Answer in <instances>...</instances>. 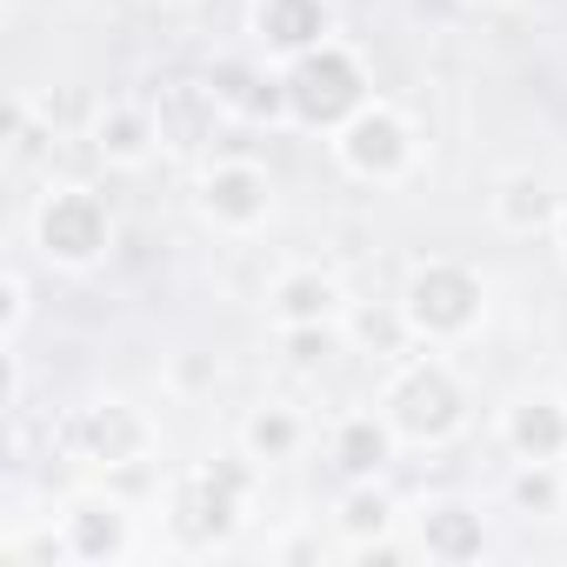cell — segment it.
<instances>
[{"mask_svg":"<svg viewBox=\"0 0 567 567\" xmlns=\"http://www.w3.org/2000/svg\"><path fill=\"white\" fill-rule=\"evenodd\" d=\"M501 447L514 461H567V394H514L501 408Z\"/></svg>","mask_w":567,"mask_h":567,"instance_id":"9a60e30c","label":"cell"},{"mask_svg":"<svg viewBox=\"0 0 567 567\" xmlns=\"http://www.w3.org/2000/svg\"><path fill=\"white\" fill-rule=\"evenodd\" d=\"M61 441H68L87 467L127 474V467H141V461L154 454L161 427H154V414H147L141 401H127V394H94L87 408H74V414H68Z\"/></svg>","mask_w":567,"mask_h":567,"instance_id":"52a82bcc","label":"cell"},{"mask_svg":"<svg viewBox=\"0 0 567 567\" xmlns=\"http://www.w3.org/2000/svg\"><path fill=\"white\" fill-rule=\"evenodd\" d=\"M61 547H68V567H121L134 560L141 534H134V514L107 494H74L61 507Z\"/></svg>","mask_w":567,"mask_h":567,"instance_id":"30bf717a","label":"cell"},{"mask_svg":"<svg viewBox=\"0 0 567 567\" xmlns=\"http://www.w3.org/2000/svg\"><path fill=\"white\" fill-rule=\"evenodd\" d=\"M507 507L527 514V520L567 514V461H514V474H507Z\"/></svg>","mask_w":567,"mask_h":567,"instance_id":"ffe728a7","label":"cell"},{"mask_svg":"<svg viewBox=\"0 0 567 567\" xmlns=\"http://www.w3.org/2000/svg\"><path fill=\"white\" fill-rule=\"evenodd\" d=\"M348 328H354V334H361L368 348H388V354L414 341V334H408V321H401V301H394L388 315H368V308H348Z\"/></svg>","mask_w":567,"mask_h":567,"instance_id":"cb8c5ba5","label":"cell"},{"mask_svg":"<svg viewBox=\"0 0 567 567\" xmlns=\"http://www.w3.org/2000/svg\"><path fill=\"white\" fill-rule=\"evenodd\" d=\"M348 348V321H328V328H280V354L301 374H321L334 354Z\"/></svg>","mask_w":567,"mask_h":567,"instance_id":"44dd1931","label":"cell"},{"mask_svg":"<svg viewBox=\"0 0 567 567\" xmlns=\"http://www.w3.org/2000/svg\"><path fill=\"white\" fill-rule=\"evenodd\" d=\"M274 554H280V560H321V540H315V534H288Z\"/></svg>","mask_w":567,"mask_h":567,"instance_id":"484cf974","label":"cell"},{"mask_svg":"<svg viewBox=\"0 0 567 567\" xmlns=\"http://www.w3.org/2000/svg\"><path fill=\"white\" fill-rule=\"evenodd\" d=\"M114 240H121V220H114V200L94 181H48L28 207V247L54 274L107 267Z\"/></svg>","mask_w":567,"mask_h":567,"instance_id":"7a4b0ae2","label":"cell"},{"mask_svg":"<svg viewBox=\"0 0 567 567\" xmlns=\"http://www.w3.org/2000/svg\"><path fill=\"white\" fill-rule=\"evenodd\" d=\"M560 394H567V374H560Z\"/></svg>","mask_w":567,"mask_h":567,"instance_id":"f546056e","label":"cell"},{"mask_svg":"<svg viewBox=\"0 0 567 567\" xmlns=\"http://www.w3.org/2000/svg\"><path fill=\"white\" fill-rule=\"evenodd\" d=\"M147 8H187V0H147Z\"/></svg>","mask_w":567,"mask_h":567,"instance_id":"f1b7e54d","label":"cell"},{"mask_svg":"<svg viewBox=\"0 0 567 567\" xmlns=\"http://www.w3.org/2000/svg\"><path fill=\"white\" fill-rule=\"evenodd\" d=\"M154 114H161L167 147H194V141H207V134L220 127L227 107L214 101L207 81H167V87H154Z\"/></svg>","mask_w":567,"mask_h":567,"instance_id":"d6986e66","label":"cell"},{"mask_svg":"<svg viewBox=\"0 0 567 567\" xmlns=\"http://www.w3.org/2000/svg\"><path fill=\"white\" fill-rule=\"evenodd\" d=\"M328 461L341 481H388V467L401 461V434L381 408H348L328 434Z\"/></svg>","mask_w":567,"mask_h":567,"instance_id":"5bb4252c","label":"cell"},{"mask_svg":"<svg viewBox=\"0 0 567 567\" xmlns=\"http://www.w3.org/2000/svg\"><path fill=\"white\" fill-rule=\"evenodd\" d=\"M467 8H520V0H467Z\"/></svg>","mask_w":567,"mask_h":567,"instance_id":"83f0119b","label":"cell"},{"mask_svg":"<svg viewBox=\"0 0 567 567\" xmlns=\"http://www.w3.org/2000/svg\"><path fill=\"white\" fill-rule=\"evenodd\" d=\"M280 81H288V121L301 134H321V141L341 134L374 101V74H368L361 48H348L341 34L321 41V48H308L301 61H288V68H280Z\"/></svg>","mask_w":567,"mask_h":567,"instance_id":"5b68a950","label":"cell"},{"mask_svg":"<svg viewBox=\"0 0 567 567\" xmlns=\"http://www.w3.org/2000/svg\"><path fill=\"white\" fill-rule=\"evenodd\" d=\"M254 481H260V467L240 447L234 454H214V461H194L187 474L167 481V534L187 554H220L240 534V520H247Z\"/></svg>","mask_w":567,"mask_h":567,"instance_id":"277c9868","label":"cell"},{"mask_svg":"<svg viewBox=\"0 0 567 567\" xmlns=\"http://www.w3.org/2000/svg\"><path fill=\"white\" fill-rule=\"evenodd\" d=\"M487 220H494L501 234H514V240L554 234V220H560V194H554L547 174H534V167H507V174L494 181V194H487Z\"/></svg>","mask_w":567,"mask_h":567,"instance_id":"2e32d148","label":"cell"},{"mask_svg":"<svg viewBox=\"0 0 567 567\" xmlns=\"http://www.w3.org/2000/svg\"><path fill=\"white\" fill-rule=\"evenodd\" d=\"M354 554V567H394V560H421L414 554V540H401V534H381V540H368V547H348Z\"/></svg>","mask_w":567,"mask_h":567,"instance_id":"d4e9b609","label":"cell"},{"mask_svg":"<svg viewBox=\"0 0 567 567\" xmlns=\"http://www.w3.org/2000/svg\"><path fill=\"white\" fill-rule=\"evenodd\" d=\"M374 408L394 421L401 447H447L461 441L474 401H467V381L461 368L447 361V348H421V354H401L374 394Z\"/></svg>","mask_w":567,"mask_h":567,"instance_id":"6da1fadb","label":"cell"},{"mask_svg":"<svg viewBox=\"0 0 567 567\" xmlns=\"http://www.w3.org/2000/svg\"><path fill=\"white\" fill-rule=\"evenodd\" d=\"M274 200H280L274 194V174L260 161H247V154H220V161H207L194 174V214L214 234H227V240L260 234L274 220Z\"/></svg>","mask_w":567,"mask_h":567,"instance_id":"ba28073f","label":"cell"},{"mask_svg":"<svg viewBox=\"0 0 567 567\" xmlns=\"http://www.w3.org/2000/svg\"><path fill=\"white\" fill-rule=\"evenodd\" d=\"M554 254H560V267H567V200H560V220H554Z\"/></svg>","mask_w":567,"mask_h":567,"instance_id":"4316f807","label":"cell"},{"mask_svg":"<svg viewBox=\"0 0 567 567\" xmlns=\"http://www.w3.org/2000/svg\"><path fill=\"white\" fill-rule=\"evenodd\" d=\"M301 447H308L301 408H288V401H260V408H247V421H240V454H247L260 474L301 461Z\"/></svg>","mask_w":567,"mask_h":567,"instance_id":"e0dca14e","label":"cell"},{"mask_svg":"<svg viewBox=\"0 0 567 567\" xmlns=\"http://www.w3.org/2000/svg\"><path fill=\"white\" fill-rule=\"evenodd\" d=\"M341 14H334V0H247V34H254V54L274 61V68H288L301 61L308 48L334 41Z\"/></svg>","mask_w":567,"mask_h":567,"instance_id":"8fae6325","label":"cell"},{"mask_svg":"<svg viewBox=\"0 0 567 567\" xmlns=\"http://www.w3.org/2000/svg\"><path fill=\"white\" fill-rule=\"evenodd\" d=\"M28 321H34V280H28V267H8L0 274V341L21 348Z\"/></svg>","mask_w":567,"mask_h":567,"instance_id":"7402d4cb","label":"cell"},{"mask_svg":"<svg viewBox=\"0 0 567 567\" xmlns=\"http://www.w3.org/2000/svg\"><path fill=\"white\" fill-rule=\"evenodd\" d=\"M408 540H414V554H421L427 567H474V560H487V547H494L487 514H481L474 501H461V494L421 501V507L408 514Z\"/></svg>","mask_w":567,"mask_h":567,"instance_id":"9c48e42d","label":"cell"},{"mask_svg":"<svg viewBox=\"0 0 567 567\" xmlns=\"http://www.w3.org/2000/svg\"><path fill=\"white\" fill-rule=\"evenodd\" d=\"M401 520H408V507H401V494H394L388 481H341L334 527H341L348 547H368V540H381V534H401Z\"/></svg>","mask_w":567,"mask_h":567,"instance_id":"ac0fdd59","label":"cell"},{"mask_svg":"<svg viewBox=\"0 0 567 567\" xmlns=\"http://www.w3.org/2000/svg\"><path fill=\"white\" fill-rule=\"evenodd\" d=\"M348 288H341V274L301 260V267H280L274 274V288H267V321L274 334L280 328H328V321H348Z\"/></svg>","mask_w":567,"mask_h":567,"instance_id":"4fadbf2b","label":"cell"},{"mask_svg":"<svg viewBox=\"0 0 567 567\" xmlns=\"http://www.w3.org/2000/svg\"><path fill=\"white\" fill-rule=\"evenodd\" d=\"M328 154L348 181L361 187H401L414 167H421V127L401 101H368L341 134H328Z\"/></svg>","mask_w":567,"mask_h":567,"instance_id":"8992f818","label":"cell"},{"mask_svg":"<svg viewBox=\"0 0 567 567\" xmlns=\"http://www.w3.org/2000/svg\"><path fill=\"white\" fill-rule=\"evenodd\" d=\"M87 147H94V161H101L107 174H141V167L167 147L154 101H134V94L101 101L94 121H87Z\"/></svg>","mask_w":567,"mask_h":567,"instance_id":"7c38bea8","label":"cell"},{"mask_svg":"<svg viewBox=\"0 0 567 567\" xmlns=\"http://www.w3.org/2000/svg\"><path fill=\"white\" fill-rule=\"evenodd\" d=\"M260 68L267 61H214V74H207V87H214V101L240 121V107H247V94H254V81H260Z\"/></svg>","mask_w":567,"mask_h":567,"instance_id":"603a6c76","label":"cell"},{"mask_svg":"<svg viewBox=\"0 0 567 567\" xmlns=\"http://www.w3.org/2000/svg\"><path fill=\"white\" fill-rule=\"evenodd\" d=\"M487 274L461 254H421L401 280V321L414 348H461L487 328Z\"/></svg>","mask_w":567,"mask_h":567,"instance_id":"3957f363","label":"cell"}]
</instances>
